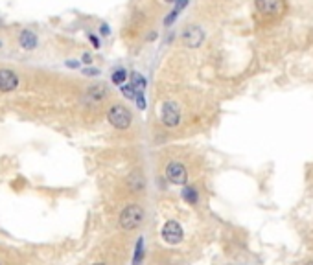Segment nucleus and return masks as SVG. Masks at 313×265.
Masks as SVG:
<instances>
[{"label":"nucleus","mask_w":313,"mask_h":265,"mask_svg":"<svg viewBox=\"0 0 313 265\" xmlns=\"http://www.w3.org/2000/svg\"><path fill=\"white\" fill-rule=\"evenodd\" d=\"M144 219V210L138 205H127L120 214V226L124 230H133L136 226H140Z\"/></svg>","instance_id":"1"},{"label":"nucleus","mask_w":313,"mask_h":265,"mask_svg":"<svg viewBox=\"0 0 313 265\" xmlns=\"http://www.w3.org/2000/svg\"><path fill=\"white\" fill-rule=\"evenodd\" d=\"M107 120L111 122V125L116 129H127L131 125V113L129 109L124 105H113L107 113Z\"/></svg>","instance_id":"2"},{"label":"nucleus","mask_w":313,"mask_h":265,"mask_svg":"<svg viewBox=\"0 0 313 265\" xmlns=\"http://www.w3.org/2000/svg\"><path fill=\"white\" fill-rule=\"evenodd\" d=\"M254 6L260 13L271 15V17H279L286 10L284 0H254Z\"/></svg>","instance_id":"3"},{"label":"nucleus","mask_w":313,"mask_h":265,"mask_svg":"<svg viewBox=\"0 0 313 265\" xmlns=\"http://www.w3.org/2000/svg\"><path fill=\"white\" fill-rule=\"evenodd\" d=\"M166 177H168L169 182L184 186L186 181H188V172H186V168L181 162H169L168 168H166Z\"/></svg>","instance_id":"4"},{"label":"nucleus","mask_w":313,"mask_h":265,"mask_svg":"<svg viewBox=\"0 0 313 265\" xmlns=\"http://www.w3.org/2000/svg\"><path fill=\"white\" fill-rule=\"evenodd\" d=\"M162 122L168 127H177L181 123V113L175 102H166L162 105Z\"/></svg>","instance_id":"5"},{"label":"nucleus","mask_w":313,"mask_h":265,"mask_svg":"<svg viewBox=\"0 0 313 265\" xmlns=\"http://www.w3.org/2000/svg\"><path fill=\"white\" fill-rule=\"evenodd\" d=\"M162 238L164 241H168L169 245H177L183 241V226L177 221H168L162 228Z\"/></svg>","instance_id":"6"},{"label":"nucleus","mask_w":313,"mask_h":265,"mask_svg":"<svg viewBox=\"0 0 313 265\" xmlns=\"http://www.w3.org/2000/svg\"><path fill=\"white\" fill-rule=\"evenodd\" d=\"M203 41H204V34L199 26H188V28L183 31V43L186 44L188 48H197V46H201Z\"/></svg>","instance_id":"7"},{"label":"nucleus","mask_w":313,"mask_h":265,"mask_svg":"<svg viewBox=\"0 0 313 265\" xmlns=\"http://www.w3.org/2000/svg\"><path fill=\"white\" fill-rule=\"evenodd\" d=\"M19 87V76L10 69H0V92H13Z\"/></svg>","instance_id":"8"},{"label":"nucleus","mask_w":313,"mask_h":265,"mask_svg":"<svg viewBox=\"0 0 313 265\" xmlns=\"http://www.w3.org/2000/svg\"><path fill=\"white\" fill-rule=\"evenodd\" d=\"M107 96H109V90H107L105 85H92V87H89L87 88V92H85V102L101 103Z\"/></svg>","instance_id":"9"},{"label":"nucleus","mask_w":313,"mask_h":265,"mask_svg":"<svg viewBox=\"0 0 313 265\" xmlns=\"http://www.w3.org/2000/svg\"><path fill=\"white\" fill-rule=\"evenodd\" d=\"M37 35L33 34V31H30V29H22L19 35V44L20 48L24 50H35L37 48Z\"/></svg>","instance_id":"10"},{"label":"nucleus","mask_w":313,"mask_h":265,"mask_svg":"<svg viewBox=\"0 0 313 265\" xmlns=\"http://www.w3.org/2000/svg\"><path fill=\"white\" fill-rule=\"evenodd\" d=\"M127 186L131 191H142L144 190V177L140 172H133L127 177Z\"/></svg>","instance_id":"11"},{"label":"nucleus","mask_w":313,"mask_h":265,"mask_svg":"<svg viewBox=\"0 0 313 265\" xmlns=\"http://www.w3.org/2000/svg\"><path fill=\"white\" fill-rule=\"evenodd\" d=\"M131 85L136 88V92H144L146 90V79L142 78V74H138V72L131 74Z\"/></svg>","instance_id":"12"},{"label":"nucleus","mask_w":313,"mask_h":265,"mask_svg":"<svg viewBox=\"0 0 313 265\" xmlns=\"http://www.w3.org/2000/svg\"><path fill=\"white\" fill-rule=\"evenodd\" d=\"M183 199L188 203V205H195V203L199 201L197 190H195V188H192V186H186L183 190Z\"/></svg>","instance_id":"13"},{"label":"nucleus","mask_w":313,"mask_h":265,"mask_svg":"<svg viewBox=\"0 0 313 265\" xmlns=\"http://www.w3.org/2000/svg\"><path fill=\"white\" fill-rule=\"evenodd\" d=\"M142 258H144V240L140 238V240L136 241V249H134L133 265H140V263H142Z\"/></svg>","instance_id":"14"},{"label":"nucleus","mask_w":313,"mask_h":265,"mask_svg":"<svg viewBox=\"0 0 313 265\" xmlns=\"http://www.w3.org/2000/svg\"><path fill=\"white\" fill-rule=\"evenodd\" d=\"M125 79H127V72H125L124 69H118L113 72V76H111V81L115 85H124Z\"/></svg>","instance_id":"15"},{"label":"nucleus","mask_w":313,"mask_h":265,"mask_svg":"<svg viewBox=\"0 0 313 265\" xmlns=\"http://www.w3.org/2000/svg\"><path fill=\"white\" fill-rule=\"evenodd\" d=\"M120 90H122V94H124L127 100H134V98H136V94H138V92H136V88H134L133 85H125V83L120 87Z\"/></svg>","instance_id":"16"},{"label":"nucleus","mask_w":313,"mask_h":265,"mask_svg":"<svg viewBox=\"0 0 313 265\" xmlns=\"http://www.w3.org/2000/svg\"><path fill=\"white\" fill-rule=\"evenodd\" d=\"M181 11L177 10V8H173V10H171V13L168 15V17H166L164 19V26H169V24H173V20L177 19V15H179Z\"/></svg>","instance_id":"17"},{"label":"nucleus","mask_w":313,"mask_h":265,"mask_svg":"<svg viewBox=\"0 0 313 265\" xmlns=\"http://www.w3.org/2000/svg\"><path fill=\"white\" fill-rule=\"evenodd\" d=\"M134 102H136V107H138L140 111H144V109H146V98H144V92H138V94H136V98H134Z\"/></svg>","instance_id":"18"},{"label":"nucleus","mask_w":313,"mask_h":265,"mask_svg":"<svg viewBox=\"0 0 313 265\" xmlns=\"http://www.w3.org/2000/svg\"><path fill=\"white\" fill-rule=\"evenodd\" d=\"M83 74H85V76H98L99 70L98 69H90V67H89V69H83Z\"/></svg>","instance_id":"19"},{"label":"nucleus","mask_w":313,"mask_h":265,"mask_svg":"<svg viewBox=\"0 0 313 265\" xmlns=\"http://www.w3.org/2000/svg\"><path fill=\"white\" fill-rule=\"evenodd\" d=\"M89 41L92 43V46H94V48H99V46H101V44H99V39L96 37V35H89Z\"/></svg>","instance_id":"20"},{"label":"nucleus","mask_w":313,"mask_h":265,"mask_svg":"<svg viewBox=\"0 0 313 265\" xmlns=\"http://www.w3.org/2000/svg\"><path fill=\"white\" fill-rule=\"evenodd\" d=\"M99 34H101V35H109V34H111L109 26H107V24H101V26H99Z\"/></svg>","instance_id":"21"},{"label":"nucleus","mask_w":313,"mask_h":265,"mask_svg":"<svg viewBox=\"0 0 313 265\" xmlns=\"http://www.w3.org/2000/svg\"><path fill=\"white\" fill-rule=\"evenodd\" d=\"M81 61H83L85 64H90V63H92V55H90V54H83Z\"/></svg>","instance_id":"22"},{"label":"nucleus","mask_w":313,"mask_h":265,"mask_svg":"<svg viewBox=\"0 0 313 265\" xmlns=\"http://www.w3.org/2000/svg\"><path fill=\"white\" fill-rule=\"evenodd\" d=\"M66 67H68V69H78V67H80V63H78V61H66Z\"/></svg>","instance_id":"23"},{"label":"nucleus","mask_w":313,"mask_h":265,"mask_svg":"<svg viewBox=\"0 0 313 265\" xmlns=\"http://www.w3.org/2000/svg\"><path fill=\"white\" fill-rule=\"evenodd\" d=\"M166 2H177V0H166Z\"/></svg>","instance_id":"24"},{"label":"nucleus","mask_w":313,"mask_h":265,"mask_svg":"<svg viewBox=\"0 0 313 265\" xmlns=\"http://www.w3.org/2000/svg\"><path fill=\"white\" fill-rule=\"evenodd\" d=\"M306 265H313V261H308V263H306Z\"/></svg>","instance_id":"25"},{"label":"nucleus","mask_w":313,"mask_h":265,"mask_svg":"<svg viewBox=\"0 0 313 265\" xmlns=\"http://www.w3.org/2000/svg\"><path fill=\"white\" fill-rule=\"evenodd\" d=\"M94 265H105V263H94Z\"/></svg>","instance_id":"26"}]
</instances>
